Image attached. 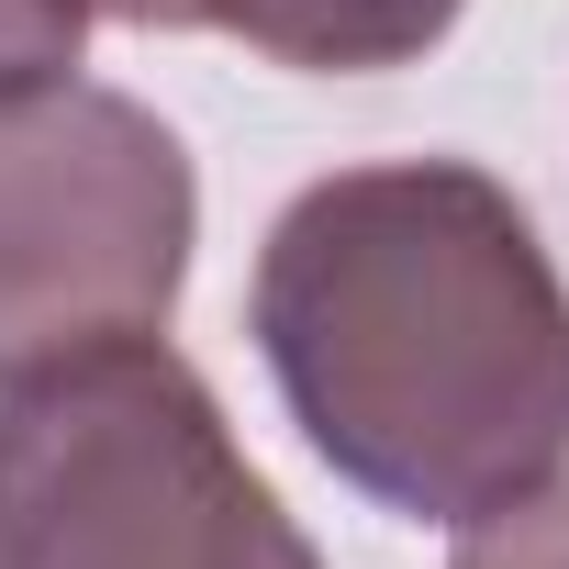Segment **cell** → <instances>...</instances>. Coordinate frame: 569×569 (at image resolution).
<instances>
[{
  "mask_svg": "<svg viewBox=\"0 0 569 569\" xmlns=\"http://www.w3.org/2000/svg\"><path fill=\"white\" fill-rule=\"evenodd\" d=\"M246 336L302 447L413 525L569 469V279L469 157H380L268 223Z\"/></svg>",
  "mask_w": 569,
  "mask_h": 569,
  "instance_id": "6da1fadb",
  "label": "cell"
},
{
  "mask_svg": "<svg viewBox=\"0 0 569 569\" xmlns=\"http://www.w3.org/2000/svg\"><path fill=\"white\" fill-rule=\"evenodd\" d=\"M0 569H325L212 380L112 336L0 380Z\"/></svg>",
  "mask_w": 569,
  "mask_h": 569,
  "instance_id": "7a4b0ae2",
  "label": "cell"
},
{
  "mask_svg": "<svg viewBox=\"0 0 569 569\" xmlns=\"http://www.w3.org/2000/svg\"><path fill=\"white\" fill-rule=\"evenodd\" d=\"M190 234V146L134 90L57 79L0 101V380L157 336L179 313Z\"/></svg>",
  "mask_w": 569,
  "mask_h": 569,
  "instance_id": "3957f363",
  "label": "cell"
},
{
  "mask_svg": "<svg viewBox=\"0 0 569 569\" xmlns=\"http://www.w3.org/2000/svg\"><path fill=\"white\" fill-rule=\"evenodd\" d=\"M458 12L469 0H212V34L257 46L268 68L369 79V68H413L425 46H447Z\"/></svg>",
  "mask_w": 569,
  "mask_h": 569,
  "instance_id": "277c9868",
  "label": "cell"
},
{
  "mask_svg": "<svg viewBox=\"0 0 569 569\" xmlns=\"http://www.w3.org/2000/svg\"><path fill=\"white\" fill-rule=\"evenodd\" d=\"M447 569H569V480H536L513 502H480L458 525Z\"/></svg>",
  "mask_w": 569,
  "mask_h": 569,
  "instance_id": "5b68a950",
  "label": "cell"
},
{
  "mask_svg": "<svg viewBox=\"0 0 569 569\" xmlns=\"http://www.w3.org/2000/svg\"><path fill=\"white\" fill-rule=\"evenodd\" d=\"M90 46V0H0V101L57 90Z\"/></svg>",
  "mask_w": 569,
  "mask_h": 569,
  "instance_id": "8992f818",
  "label": "cell"
},
{
  "mask_svg": "<svg viewBox=\"0 0 569 569\" xmlns=\"http://www.w3.org/2000/svg\"><path fill=\"white\" fill-rule=\"evenodd\" d=\"M90 12H112L134 34H212V0H90Z\"/></svg>",
  "mask_w": 569,
  "mask_h": 569,
  "instance_id": "52a82bcc",
  "label": "cell"
}]
</instances>
